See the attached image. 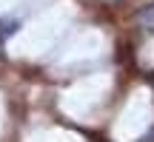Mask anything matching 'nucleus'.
<instances>
[{
	"instance_id": "obj_1",
	"label": "nucleus",
	"mask_w": 154,
	"mask_h": 142,
	"mask_svg": "<svg viewBox=\"0 0 154 142\" xmlns=\"http://www.w3.org/2000/svg\"><path fill=\"white\" fill-rule=\"evenodd\" d=\"M137 23H140L143 31H151L154 34V0H151V3H146L143 9L137 11Z\"/></svg>"
}]
</instances>
